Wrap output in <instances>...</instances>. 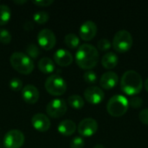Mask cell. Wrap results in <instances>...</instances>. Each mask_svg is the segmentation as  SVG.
Segmentation results:
<instances>
[{
    "label": "cell",
    "instance_id": "ba28073f",
    "mask_svg": "<svg viewBox=\"0 0 148 148\" xmlns=\"http://www.w3.org/2000/svg\"><path fill=\"white\" fill-rule=\"evenodd\" d=\"M68 109L67 103L62 99H54L46 107V112L51 118L57 119L63 116Z\"/></svg>",
    "mask_w": 148,
    "mask_h": 148
},
{
    "label": "cell",
    "instance_id": "f546056e",
    "mask_svg": "<svg viewBox=\"0 0 148 148\" xmlns=\"http://www.w3.org/2000/svg\"><path fill=\"white\" fill-rule=\"evenodd\" d=\"M129 105L132 106L133 108H139L141 107L142 103H143V100L138 96H134L132 97L129 101Z\"/></svg>",
    "mask_w": 148,
    "mask_h": 148
},
{
    "label": "cell",
    "instance_id": "7a4b0ae2",
    "mask_svg": "<svg viewBox=\"0 0 148 148\" xmlns=\"http://www.w3.org/2000/svg\"><path fill=\"white\" fill-rule=\"evenodd\" d=\"M121 88L122 91L128 95H138L143 88L141 75L135 70L126 71L121 80Z\"/></svg>",
    "mask_w": 148,
    "mask_h": 148
},
{
    "label": "cell",
    "instance_id": "5bb4252c",
    "mask_svg": "<svg viewBox=\"0 0 148 148\" xmlns=\"http://www.w3.org/2000/svg\"><path fill=\"white\" fill-rule=\"evenodd\" d=\"M33 127L40 133H45L50 128V121L44 114H36L31 119Z\"/></svg>",
    "mask_w": 148,
    "mask_h": 148
},
{
    "label": "cell",
    "instance_id": "7c38bea8",
    "mask_svg": "<svg viewBox=\"0 0 148 148\" xmlns=\"http://www.w3.org/2000/svg\"><path fill=\"white\" fill-rule=\"evenodd\" d=\"M97 33V26L95 22L91 20H88L84 22L79 29L80 37L86 42L92 40Z\"/></svg>",
    "mask_w": 148,
    "mask_h": 148
},
{
    "label": "cell",
    "instance_id": "6da1fadb",
    "mask_svg": "<svg viewBox=\"0 0 148 148\" xmlns=\"http://www.w3.org/2000/svg\"><path fill=\"white\" fill-rule=\"evenodd\" d=\"M99 58L98 49L94 45L88 43L81 45L75 53V62L82 69L90 70L95 68L99 62Z\"/></svg>",
    "mask_w": 148,
    "mask_h": 148
},
{
    "label": "cell",
    "instance_id": "2e32d148",
    "mask_svg": "<svg viewBox=\"0 0 148 148\" xmlns=\"http://www.w3.org/2000/svg\"><path fill=\"white\" fill-rule=\"evenodd\" d=\"M119 82L118 75L114 71H108L104 73L100 79V85L102 88L109 90L114 88Z\"/></svg>",
    "mask_w": 148,
    "mask_h": 148
},
{
    "label": "cell",
    "instance_id": "cb8c5ba5",
    "mask_svg": "<svg viewBox=\"0 0 148 148\" xmlns=\"http://www.w3.org/2000/svg\"><path fill=\"white\" fill-rule=\"evenodd\" d=\"M26 53H27V56L30 59H36L38 57V56L40 55V49L36 44L31 43V44L28 45V47L26 49Z\"/></svg>",
    "mask_w": 148,
    "mask_h": 148
},
{
    "label": "cell",
    "instance_id": "d6a6232c",
    "mask_svg": "<svg viewBox=\"0 0 148 148\" xmlns=\"http://www.w3.org/2000/svg\"><path fill=\"white\" fill-rule=\"evenodd\" d=\"M33 28H34L33 23H32V22H29V21H27V22L24 23V25H23V29H24L25 30H28V31L32 30Z\"/></svg>",
    "mask_w": 148,
    "mask_h": 148
},
{
    "label": "cell",
    "instance_id": "603a6c76",
    "mask_svg": "<svg viewBox=\"0 0 148 148\" xmlns=\"http://www.w3.org/2000/svg\"><path fill=\"white\" fill-rule=\"evenodd\" d=\"M49 19V15L46 11H37L33 16V20L38 24H44Z\"/></svg>",
    "mask_w": 148,
    "mask_h": 148
},
{
    "label": "cell",
    "instance_id": "4fadbf2b",
    "mask_svg": "<svg viewBox=\"0 0 148 148\" xmlns=\"http://www.w3.org/2000/svg\"><path fill=\"white\" fill-rule=\"evenodd\" d=\"M23 100L28 104H35L38 101L40 97L39 90L36 87L31 84H28L24 86L21 91Z\"/></svg>",
    "mask_w": 148,
    "mask_h": 148
},
{
    "label": "cell",
    "instance_id": "52a82bcc",
    "mask_svg": "<svg viewBox=\"0 0 148 148\" xmlns=\"http://www.w3.org/2000/svg\"><path fill=\"white\" fill-rule=\"evenodd\" d=\"M25 140L24 134L17 129L7 132L3 137V145L6 148H21Z\"/></svg>",
    "mask_w": 148,
    "mask_h": 148
},
{
    "label": "cell",
    "instance_id": "277c9868",
    "mask_svg": "<svg viewBox=\"0 0 148 148\" xmlns=\"http://www.w3.org/2000/svg\"><path fill=\"white\" fill-rule=\"evenodd\" d=\"M129 107V101L127 98L121 95H116L112 96L108 104V113L114 117H121L124 115Z\"/></svg>",
    "mask_w": 148,
    "mask_h": 148
},
{
    "label": "cell",
    "instance_id": "9a60e30c",
    "mask_svg": "<svg viewBox=\"0 0 148 148\" xmlns=\"http://www.w3.org/2000/svg\"><path fill=\"white\" fill-rule=\"evenodd\" d=\"M73 56L72 54L64 49H57L54 54V62L61 67H68L73 62Z\"/></svg>",
    "mask_w": 148,
    "mask_h": 148
},
{
    "label": "cell",
    "instance_id": "4316f807",
    "mask_svg": "<svg viewBox=\"0 0 148 148\" xmlns=\"http://www.w3.org/2000/svg\"><path fill=\"white\" fill-rule=\"evenodd\" d=\"M10 88L13 91H22L23 89V82L18 78H13L10 82Z\"/></svg>",
    "mask_w": 148,
    "mask_h": 148
},
{
    "label": "cell",
    "instance_id": "8992f818",
    "mask_svg": "<svg viewBox=\"0 0 148 148\" xmlns=\"http://www.w3.org/2000/svg\"><path fill=\"white\" fill-rule=\"evenodd\" d=\"M45 88L47 92L54 96H60L65 94L67 83L65 80L58 75H52L46 79Z\"/></svg>",
    "mask_w": 148,
    "mask_h": 148
},
{
    "label": "cell",
    "instance_id": "e575fe53",
    "mask_svg": "<svg viewBox=\"0 0 148 148\" xmlns=\"http://www.w3.org/2000/svg\"><path fill=\"white\" fill-rule=\"evenodd\" d=\"M94 148H105V147L101 144H97L94 147Z\"/></svg>",
    "mask_w": 148,
    "mask_h": 148
},
{
    "label": "cell",
    "instance_id": "836d02e7",
    "mask_svg": "<svg viewBox=\"0 0 148 148\" xmlns=\"http://www.w3.org/2000/svg\"><path fill=\"white\" fill-rule=\"evenodd\" d=\"M27 1H13L14 3H16V4H23V3H25Z\"/></svg>",
    "mask_w": 148,
    "mask_h": 148
},
{
    "label": "cell",
    "instance_id": "44dd1931",
    "mask_svg": "<svg viewBox=\"0 0 148 148\" xmlns=\"http://www.w3.org/2000/svg\"><path fill=\"white\" fill-rule=\"evenodd\" d=\"M11 17V11L9 6L0 4V26L5 25L9 23Z\"/></svg>",
    "mask_w": 148,
    "mask_h": 148
},
{
    "label": "cell",
    "instance_id": "d590c367",
    "mask_svg": "<svg viewBox=\"0 0 148 148\" xmlns=\"http://www.w3.org/2000/svg\"><path fill=\"white\" fill-rule=\"evenodd\" d=\"M145 88H146V90L148 92V78L146 80V82H145Z\"/></svg>",
    "mask_w": 148,
    "mask_h": 148
},
{
    "label": "cell",
    "instance_id": "3957f363",
    "mask_svg": "<svg viewBox=\"0 0 148 148\" xmlns=\"http://www.w3.org/2000/svg\"><path fill=\"white\" fill-rule=\"evenodd\" d=\"M12 68L22 75H29L34 70V62L26 54L14 52L10 58Z\"/></svg>",
    "mask_w": 148,
    "mask_h": 148
},
{
    "label": "cell",
    "instance_id": "4dcf8cb0",
    "mask_svg": "<svg viewBox=\"0 0 148 148\" xmlns=\"http://www.w3.org/2000/svg\"><path fill=\"white\" fill-rule=\"evenodd\" d=\"M139 119L143 124L148 125V108L140 111V113L139 114Z\"/></svg>",
    "mask_w": 148,
    "mask_h": 148
},
{
    "label": "cell",
    "instance_id": "7402d4cb",
    "mask_svg": "<svg viewBox=\"0 0 148 148\" xmlns=\"http://www.w3.org/2000/svg\"><path fill=\"white\" fill-rule=\"evenodd\" d=\"M68 102L70 107H72L75 109H81L84 107V100L82 96L78 95H73L69 97Z\"/></svg>",
    "mask_w": 148,
    "mask_h": 148
},
{
    "label": "cell",
    "instance_id": "5b68a950",
    "mask_svg": "<svg viewBox=\"0 0 148 148\" xmlns=\"http://www.w3.org/2000/svg\"><path fill=\"white\" fill-rule=\"evenodd\" d=\"M134 43V39L131 33L126 29H121L116 32L113 39V47L117 52L124 53L128 51Z\"/></svg>",
    "mask_w": 148,
    "mask_h": 148
},
{
    "label": "cell",
    "instance_id": "ffe728a7",
    "mask_svg": "<svg viewBox=\"0 0 148 148\" xmlns=\"http://www.w3.org/2000/svg\"><path fill=\"white\" fill-rule=\"evenodd\" d=\"M64 42L65 44L67 45L68 48L71 49H78L79 44H80V38L74 33H69L67 34L64 37Z\"/></svg>",
    "mask_w": 148,
    "mask_h": 148
},
{
    "label": "cell",
    "instance_id": "d4e9b609",
    "mask_svg": "<svg viewBox=\"0 0 148 148\" xmlns=\"http://www.w3.org/2000/svg\"><path fill=\"white\" fill-rule=\"evenodd\" d=\"M83 79L88 84H95L97 81V75L93 70H87L83 75Z\"/></svg>",
    "mask_w": 148,
    "mask_h": 148
},
{
    "label": "cell",
    "instance_id": "ac0fdd59",
    "mask_svg": "<svg viewBox=\"0 0 148 148\" xmlns=\"http://www.w3.org/2000/svg\"><path fill=\"white\" fill-rule=\"evenodd\" d=\"M119 62V58L117 55L114 52H108L105 54L101 58V64L107 69H112L117 66Z\"/></svg>",
    "mask_w": 148,
    "mask_h": 148
},
{
    "label": "cell",
    "instance_id": "484cf974",
    "mask_svg": "<svg viewBox=\"0 0 148 148\" xmlns=\"http://www.w3.org/2000/svg\"><path fill=\"white\" fill-rule=\"evenodd\" d=\"M12 40V36L10 32L5 29H0V42L3 44H9Z\"/></svg>",
    "mask_w": 148,
    "mask_h": 148
},
{
    "label": "cell",
    "instance_id": "d6986e66",
    "mask_svg": "<svg viewBox=\"0 0 148 148\" xmlns=\"http://www.w3.org/2000/svg\"><path fill=\"white\" fill-rule=\"evenodd\" d=\"M38 69L43 74H51L55 71V62L49 57H42L38 62Z\"/></svg>",
    "mask_w": 148,
    "mask_h": 148
},
{
    "label": "cell",
    "instance_id": "30bf717a",
    "mask_svg": "<svg viewBox=\"0 0 148 148\" xmlns=\"http://www.w3.org/2000/svg\"><path fill=\"white\" fill-rule=\"evenodd\" d=\"M78 133L83 137H90L98 130V123L93 118H85L78 125Z\"/></svg>",
    "mask_w": 148,
    "mask_h": 148
},
{
    "label": "cell",
    "instance_id": "e0dca14e",
    "mask_svg": "<svg viewBox=\"0 0 148 148\" xmlns=\"http://www.w3.org/2000/svg\"><path fill=\"white\" fill-rule=\"evenodd\" d=\"M57 130L59 134L64 136H70L75 134L76 130V124L71 120H64L60 122Z\"/></svg>",
    "mask_w": 148,
    "mask_h": 148
},
{
    "label": "cell",
    "instance_id": "f1b7e54d",
    "mask_svg": "<svg viewBox=\"0 0 148 148\" xmlns=\"http://www.w3.org/2000/svg\"><path fill=\"white\" fill-rule=\"evenodd\" d=\"M111 46H112V44H111L110 41L108 40V39H105V38L99 40L98 41V43H97V47H98V49L101 51L108 50L109 49H111Z\"/></svg>",
    "mask_w": 148,
    "mask_h": 148
},
{
    "label": "cell",
    "instance_id": "1f68e13d",
    "mask_svg": "<svg viewBox=\"0 0 148 148\" xmlns=\"http://www.w3.org/2000/svg\"><path fill=\"white\" fill-rule=\"evenodd\" d=\"M32 3L38 7H48V6H50L54 3V1L53 0H40V1H33Z\"/></svg>",
    "mask_w": 148,
    "mask_h": 148
},
{
    "label": "cell",
    "instance_id": "8fae6325",
    "mask_svg": "<svg viewBox=\"0 0 148 148\" xmlns=\"http://www.w3.org/2000/svg\"><path fill=\"white\" fill-rule=\"evenodd\" d=\"M105 97V94L101 88L96 86H92L84 91V98L85 100L92 104V105H98L100 104Z\"/></svg>",
    "mask_w": 148,
    "mask_h": 148
},
{
    "label": "cell",
    "instance_id": "83f0119b",
    "mask_svg": "<svg viewBox=\"0 0 148 148\" xmlns=\"http://www.w3.org/2000/svg\"><path fill=\"white\" fill-rule=\"evenodd\" d=\"M84 145H85V141L83 138L80 136H76L71 140L69 147L70 148H83Z\"/></svg>",
    "mask_w": 148,
    "mask_h": 148
},
{
    "label": "cell",
    "instance_id": "9c48e42d",
    "mask_svg": "<svg viewBox=\"0 0 148 148\" xmlns=\"http://www.w3.org/2000/svg\"><path fill=\"white\" fill-rule=\"evenodd\" d=\"M37 42L39 46L44 50L52 49L56 43V37L54 32L49 29H43L37 35Z\"/></svg>",
    "mask_w": 148,
    "mask_h": 148
}]
</instances>
